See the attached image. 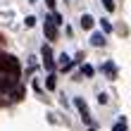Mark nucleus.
Here are the masks:
<instances>
[{"instance_id":"nucleus-1","label":"nucleus","mask_w":131,"mask_h":131,"mask_svg":"<svg viewBox=\"0 0 131 131\" xmlns=\"http://www.w3.org/2000/svg\"><path fill=\"white\" fill-rule=\"evenodd\" d=\"M0 74L10 76V79H19V76H21L19 60L14 55H0Z\"/></svg>"},{"instance_id":"nucleus-2","label":"nucleus","mask_w":131,"mask_h":131,"mask_svg":"<svg viewBox=\"0 0 131 131\" xmlns=\"http://www.w3.org/2000/svg\"><path fill=\"white\" fill-rule=\"evenodd\" d=\"M43 34H45L48 41H57V24L52 19H45L43 21Z\"/></svg>"},{"instance_id":"nucleus-3","label":"nucleus","mask_w":131,"mask_h":131,"mask_svg":"<svg viewBox=\"0 0 131 131\" xmlns=\"http://www.w3.org/2000/svg\"><path fill=\"white\" fill-rule=\"evenodd\" d=\"M41 55H43V64L48 72H52L55 69V60H52V50H50V45H43L41 48Z\"/></svg>"},{"instance_id":"nucleus-4","label":"nucleus","mask_w":131,"mask_h":131,"mask_svg":"<svg viewBox=\"0 0 131 131\" xmlns=\"http://www.w3.org/2000/svg\"><path fill=\"white\" fill-rule=\"evenodd\" d=\"M74 105H76V110H79L81 119L86 122V124H91V114H88V107H86V103H83L81 98H74Z\"/></svg>"},{"instance_id":"nucleus-5","label":"nucleus","mask_w":131,"mask_h":131,"mask_svg":"<svg viewBox=\"0 0 131 131\" xmlns=\"http://www.w3.org/2000/svg\"><path fill=\"white\" fill-rule=\"evenodd\" d=\"M14 83H17V79H10V76H0V93H7V91H10Z\"/></svg>"},{"instance_id":"nucleus-6","label":"nucleus","mask_w":131,"mask_h":131,"mask_svg":"<svg viewBox=\"0 0 131 131\" xmlns=\"http://www.w3.org/2000/svg\"><path fill=\"white\" fill-rule=\"evenodd\" d=\"M93 24H95V19L91 17V14H83V17H81V29L88 31V29H93Z\"/></svg>"},{"instance_id":"nucleus-7","label":"nucleus","mask_w":131,"mask_h":131,"mask_svg":"<svg viewBox=\"0 0 131 131\" xmlns=\"http://www.w3.org/2000/svg\"><path fill=\"white\" fill-rule=\"evenodd\" d=\"M91 43H93L95 48H100V45L105 43V36H103V34H93V36H91Z\"/></svg>"},{"instance_id":"nucleus-8","label":"nucleus","mask_w":131,"mask_h":131,"mask_svg":"<svg viewBox=\"0 0 131 131\" xmlns=\"http://www.w3.org/2000/svg\"><path fill=\"white\" fill-rule=\"evenodd\" d=\"M12 98H14V100H21V98H24V86H17V88H14Z\"/></svg>"},{"instance_id":"nucleus-9","label":"nucleus","mask_w":131,"mask_h":131,"mask_svg":"<svg viewBox=\"0 0 131 131\" xmlns=\"http://www.w3.org/2000/svg\"><path fill=\"white\" fill-rule=\"evenodd\" d=\"M45 88H48V91H55V76H48V79H45Z\"/></svg>"},{"instance_id":"nucleus-10","label":"nucleus","mask_w":131,"mask_h":131,"mask_svg":"<svg viewBox=\"0 0 131 131\" xmlns=\"http://www.w3.org/2000/svg\"><path fill=\"white\" fill-rule=\"evenodd\" d=\"M81 72L86 74V76H93V67H91V64H83V69H81Z\"/></svg>"},{"instance_id":"nucleus-11","label":"nucleus","mask_w":131,"mask_h":131,"mask_svg":"<svg viewBox=\"0 0 131 131\" xmlns=\"http://www.w3.org/2000/svg\"><path fill=\"white\" fill-rule=\"evenodd\" d=\"M103 5H105V10H107V12H112V10H114V3H112V0H103Z\"/></svg>"},{"instance_id":"nucleus-12","label":"nucleus","mask_w":131,"mask_h":131,"mask_svg":"<svg viewBox=\"0 0 131 131\" xmlns=\"http://www.w3.org/2000/svg\"><path fill=\"white\" fill-rule=\"evenodd\" d=\"M103 31H105V34H110V31H112V24H110L107 19H103Z\"/></svg>"},{"instance_id":"nucleus-13","label":"nucleus","mask_w":131,"mask_h":131,"mask_svg":"<svg viewBox=\"0 0 131 131\" xmlns=\"http://www.w3.org/2000/svg\"><path fill=\"white\" fill-rule=\"evenodd\" d=\"M24 24H26V26H29V29H31V26H34V24H36V17H26V19H24Z\"/></svg>"},{"instance_id":"nucleus-14","label":"nucleus","mask_w":131,"mask_h":131,"mask_svg":"<svg viewBox=\"0 0 131 131\" xmlns=\"http://www.w3.org/2000/svg\"><path fill=\"white\" fill-rule=\"evenodd\" d=\"M50 19H52V21H55V24H57V26H60V24H62V17H60V14H57V12H55V14H52V17H50Z\"/></svg>"},{"instance_id":"nucleus-15","label":"nucleus","mask_w":131,"mask_h":131,"mask_svg":"<svg viewBox=\"0 0 131 131\" xmlns=\"http://www.w3.org/2000/svg\"><path fill=\"white\" fill-rule=\"evenodd\" d=\"M98 103H100V105H105V103H107V95H105V93H100V95H98Z\"/></svg>"},{"instance_id":"nucleus-16","label":"nucleus","mask_w":131,"mask_h":131,"mask_svg":"<svg viewBox=\"0 0 131 131\" xmlns=\"http://www.w3.org/2000/svg\"><path fill=\"white\" fill-rule=\"evenodd\" d=\"M45 5H48L50 10H55V0H45Z\"/></svg>"},{"instance_id":"nucleus-17","label":"nucleus","mask_w":131,"mask_h":131,"mask_svg":"<svg viewBox=\"0 0 131 131\" xmlns=\"http://www.w3.org/2000/svg\"><path fill=\"white\" fill-rule=\"evenodd\" d=\"M3 105H5V103H3V100H0V107H3Z\"/></svg>"},{"instance_id":"nucleus-18","label":"nucleus","mask_w":131,"mask_h":131,"mask_svg":"<svg viewBox=\"0 0 131 131\" xmlns=\"http://www.w3.org/2000/svg\"><path fill=\"white\" fill-rule=\"evenodd\" d=\"M91 131H95V129H91Z\"/></svg>"}]
</instances>
